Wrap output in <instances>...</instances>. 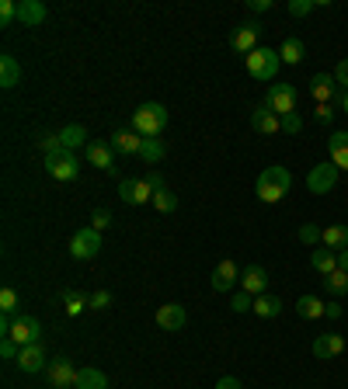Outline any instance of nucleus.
I'll use <instances>...</instances> for the list:
<instances>
[{
    "mask_svg": "<svg viewBox=\"0 0 348 389\" xmlns=\"http://www.w3.org/2000/svg\"><path fill=\"white\" fill-rule=\"evenodd\" d=\"M289 188H293V174L286 171V167H265L262 174H258V181H254V191H258V198L268 202V206H275V202H282L286 195H289Z\"/></svg>",
    "mask_w": 348,
    "mask_h": 389,
    "instance_id": "f257e3e1",
    "label": "nucleus"
},
{
    "mask_svg": "<svg viewBox=\"0 0 348 389\" xmlns=\"http://www.w3.org/2000/svg\"><path fill=\"white\" fill-rule=\"evenodd\" d=\"M164 126H167V108L157 101H146L139 104L133 111V132H139L143 139H154V136H161Z\"/></svg>",
    "mask_w": 348,
    "mask_h": 389,
    "instance_id": "f03ea898",
    "label": "nucleus"
},
{
    "mask_svg": "<svg viewBox=\"0 0 348 389\" xmlns=\"http://www.w3.org/2000/svg\"><path fill=\"white\" fill-rule=\"evenodd\" d=\"M244 66H247V74H251L254 80H262V84L272 87V80H275L279 66H282V56H279V49H265V46H258L251 56H244Z\"/></svg>",
    "mask_w": 348,
    "mask_h": 389,
    "instance_id": "7ed1b4c3",
    "label": "nucleus"
},
{
    "mask_svg": "<svg viewBox=\"0 0 348 389\" xmlns=\"http://www.w3.org/2000/svg\"><path fill=\"white\" fill-rule=\"evenodd\" d=\"M296 101H299V94H296L293 84H272L265 94V104L282 118V115H289V111H296Z\"/></svg>",
    "mask_w": 348,
    "mask_h": 389,
    "instance_id": "20e7f679",
    "label": "nucleus"
},
{
    "mask_svg": "<svg viewBox=\"0 0 348 389\" xmlns=\"http://www.w3.org/2000/svg\"><path fill=\"white\" fill-rule=\"evenodd\" d=\"M46 171H49V178H56V181H74V178L81 174L77 153H70V150H59V153L46 156Z\"/></svg>",
    "mask_w": 348,
    "mask_h": 389,
    "instance_id": "39448f33",
    "label": "nucleus"
},
{
    "mask_svg": "<svg viewBox=\"0 0 348 389\" xmlns=\"http://www.w3.org/2000/svg\"><path fill=\"white\" fill-rule=\"evenodd\" d=\"M98 251H101V233H98L94 226H84V230H77V233H74V240H70V254H74L77 261L98 258Z\"/></svg>",
    "mask_w": 348,
    "mask_h": 389,
    "instance_id": "423d86ee",
    "label": "nucleus"
},
{
    "mask_svg": "<svg viewBox=\"0 0 348 389\" xmlns=\"http://www.w3.org/2000/svg\"><path fill=\"white\" fill-rule=\"evenodd\" d=\"M338 167L331 163V160H324V163H317V167H310V174H307V188L314 191V195H327L334 184H338Z\"/></svg>",
    "mask_w": 348,
    "mask_h": 389,
    "instance_id": "0eeeda50",
    "label": "nucleus"
},
{
    "mask_svg": "<svg viewBox=\"0 0 348 389\" xmlns=\"http://www.w3.org/2000/svg\"><path fill=\"white\" fill-rule=\"evenodd\" d=\"M7 338L14 340L18 348H28V344H39V340H42V323H39L35 316H18Z\"/></svg>",
    "mask_w": 348,
    "mask_h": 389,
    "instance_id": "6e6552de",
    "label": "nucleus"
},
{
    "mask_svg": "<svg viewBox=\"0 0 348 389\" xmlns=\"http://www.w3.org/2000/svg\"><path fill=\"white\" fill-rule=\"evenodd\" d=\"M119 198L129 206H143V202H154V188L146 184V178H126L119 181Z\"/></svg>",
    "mask_w": 348,
    "mask_h": 389,
    "instance_id": "1a4fd4ad",
    "label": "nucleus"
},
{
    "mask_svg": "<svg viewBox=\"0 0 348 389\" xmlns=\"http://www.w3.org/2000/svg\"><path fill=\"white\" fill-rule=\"evenodd\" d=\"M46 375H49V383H53L56 389L77 386V368H74V362H70V358H63V355L49 362V368H46Z\"/></svg>",
    "mask_w": 348,
    "mask_h": 389,
    "instance_id": "9d476101",
    "label": "nucleus"
},
{
    "mask_svg": "<svg viewBox=\"0 0 348 389\" xmlns=\"http://www.w3.org/2000/svg\"><path fill=\"white\" fill-rule=\"evenodd\" d=\"M241 282V268H237V261H219L213 268V292H230V288Z\"/></svg>",
    "mask_w": 348,
    "mask_h": 389,
    "instance_id": "9b49d317",
    "label": "nucleus"
},
{
    "mask_svg": "<svg viewBox=\"0 0 348 389\" xmlns=\"http://www.w3.org/2000/svg\"><path fill=\"white\" fill-rule=\"evenodd\" d=\"M258 31H262V25H258V21H247V25L234 28V35H230V46L241 52V56H251V52L258 49Z\"/></svg>",
    "mask_w": 348,
    "mask_h": 389,
    "instance_id": "f8f14e48",
    "label": "nucleus"
},
{
    "mask_svg": "<svg viewBox=\"0 0 348 389\" xmlns=\"http://www.w3.org/2000/svg\"><path fill=\"white\" fill-rule=\"evenodd\" d=\"M251 129L262 132V136H275V132H282V118H279L268 104H258V108L251 111Z\"/></svg>",
    "mask_w": 348,
    "mask_h": 389,
    "instance_id": "ddd939ff",
    "label": "nucleus"
},
{
    "mask_svg": "<svg viewBox=\"0 0 348 389\" xmlns=\"http://www.w3.org/2000/svg\"><path fill=\"white\" fill-rule=\"evenodd\" d=\"M157 323H161V330H185L188 310L182 303H167V306L157 310Z\"/></svg>",
    "mask_w": 348,
    "mask_h": 389,
    "instance_id": "4468645a",
    "label": "nucleus"
},
{
    "mask_svg": "<svg viewBox=\"0 0 348 389\" xmlns=\"http://www.w3.org/2000/svg\"><path fill=\"white\" fill-rule=\"evenodd\" d=\"M18 368H21V372H42V368H49V358H46L42 340L21 348V355H18Z\"/></svg>",
    "mask_w": 348,
    "mask_h": 389,
    "instance_id": "2eb2a0df",
    "label": "nucleus"
},
{
    "mask_svg": "<svg viewBox=\"0 0 348 389\" xmlns=\"http://www.w3.org/2000/svg\"><path fill=\"white\" fill-rule=\"evenodd\" d=\"M46 18H49V7L42 0H21L18 4V21L25 28H39Z\"/></svg>",
    "mask_w": 348,
    "mask_h": 389,
    "instance_id": "dca6fc26",
    "label": "nucleus"
},
{
    "mask_svg": "<svg viewBox=\"0 0 348 389\" xmlns=\"http://www.w3.org/2000/svg\"><path fill=\"white\" fill-rule=\"evenodd\" d=\"M241 286H244V292H251V295H265L268 271L262 268V264H251V268H244V271H241Z\"/></svg>",
    "mask_w": 348,
    "mask_h": 389,
    "instance_id": "f3484780",
    "label": "nucleus"
},
{
    "mask_svg": "<svg viewBox=\"0 0 348 389\" xmlns=\"http://www.w3.org/2000/svg\"><path fill=\"white\" fill-rule=\"evenodd\" d=\"M87 160L94 167H101L105 174H115V150H111V143H87Z\"/></svg>",
    "mask_w": 348,
    "mask_h": 389,
    "instance_id": "a211bd4d",
    "label": "nucleus"
},
{
    "mask_svg": "<svg viewBox=\"0 0 348 389\" xmlns=\"http://www.w3.org/2000/svg\"><path fill=\"white\" fill-rule=\"evenodd\" d=\"M327 150H331V163L338 167V171H348V132H331V139H327Z\"/></svg>",
    "mask_w": 348,
    "mask_h": 389,
    "instance_id": "6ab92c4d",
    "label": "nucleus"
},
{
    "mask_svg": "<svg viewBox=\"0 0 348 389\" xmlns=\"http://www.w3.org/2000/svg\"><path fill=\"white\" fill-rule=\"evenodd\" d=\"M310 94H314V101L317 104H331V98L338 94V87H334V74H317V77L310 80Z\"/></svg>",
    "mask_w": 348,
    "mask_h": 389,
    "instance_id": "aec40b11",
    "label": "nucleus"
},
{
    "mask_svg": "<svg viewBox=\"0 0 348 389\" xmlns=\"http://www.w3.org/2000/svg\"><path fill=\"white\" fill-rule=\"evenodd\" d=\"M342 351H345V338L342 334H317V340H314V355L317 358H334Z\"/></svg>",
    "mask_w": 348,
    "mask_h": 389,
    "instance_id": "412c9836",
    "label": "nucleus"
},
{
    "mask_svg": "<svg viewBox=\"0 0 348 389\" xmlns=\"http://www.w3.org/2000/svg\"><path fill=\"white\" fill-rule=\"evenodd\" d=\"M111 150L115 153H139V143H143V136L133 129H119V132H111Z\"/></svg>",
    "mask_w": 348,
    "mask_h": 389,
    "instance_id": "4be33fe9",
    "label": "nucleus"
},
{
    "mask_svg": "<svg viewBox=\"0 0 348 389\" xmlns=\"http://www.w3.org/2000/svg\"><path fill=\"white\" fill-rule=\"evenodd\" d=\"M321 243L327 247V251H334V254H338V251H348V226L345 223L327 226V230L321 233Z\"/></svg>",
    "mask_w": 348,
    "mask_h": 389,
    "instance_id": "5701e85b",
    "label": "nucleus"
},
{
    "mask_svg": "<svg viewBox=\"0 0 348 389\" xmlns=\"http://www.w3.org/2000/svg\"><path fill=\"white\" fill-rule=\"evenodd\" d=\"M77 389H108V375L94 365H84L77 368Z\"/></svg>",
    "mask_w": 348,
    "mask_h": 389,
    "instance_id": "b1692460",
    "label": "nucleus"
},
{
    "mask_svg": "<svg viewBox=\"0 0 348 389\" xmlns=\"http://www.w3.org/2000/svg\"><path fill=\"white\" fill-rule=\"evenodd\" d=\"M296 313H299L303 320H321V316H327V303H324V299H317V295H299Z\"/></svg>",
    "mask_w": 348,
    "mask_h": 389,
    "instance_id": "393cba45",
    "label": "nucleus"
},
{
    "mask_svg": "<svg viewBox=\"0 0 348 389\" xmlns=\"http://www.w3.org/2000/svg\"><path fill=\"white\" fill-rule=\"evenodd\" d=\"M56 136H59L63 150H70V153H77L81 146H87V129L84 126H66V129L56 132Z\"/></svg>",
    "mask_w": 348,
    "mask_h": 389,
    "instance_id": "a878e982",
    "label": "nucleus"
},
{
    "mask_svg": "<svg viewBox=\"0 0 348 389\" xmlns=\"http://www.w3.org/2000/svg\"><path fill=\"white\" fill-rule=\"evenodd\" d=\"M63 306H66V313L70 316H77V313H84V310H91V295H84L81 288H63Z\"/></svg>",
    "mask_w": 348,
    "mask_h": 389,
    "instance_id": "bb28decb",
    "label": "nucleus"
},
{
    "mask_svg": "<svg viewBox=\"0 0 348 389\" xmlns=\"http://www.w3.org/2000/svg\"><path fill=\"white\" fill-rule=\"evenodd\" d=\"M21 84V66L14 56H0V87H18Z\"/></svg>",
    "mask_w": 348,
    "mask_h": 389,
    "instance_id": "cd10ccee",
    "label": "nucleus"
},
{
    "mask_svg": "<svg viewBox=\"0 0 348 389\" xmlns=\"http://www.w3.org/2000/svg\"><path fill=\"white\" fill-rule=\"evenodd\" d=\"M279 56H282V63H289V66H299V63H303V56H307V46H303L296 35H289V39L279 46Z\"/></svg>",
    "mask_w": 348,
    "mask_h": 389,
    "instance_id": "c85d7f7f",
    "label": "nucleus"
},
{
    "mask_svg": "<svg viewBox=\"0 0 348 389\" xmlns=\"http://www.w3.org/2000/svg\"><path fill=\"white\" fill-rule=\"evenodd\" d=\"M164 153H167V146H164V139L161 136H154V139H143L139 143V160H146V163H161Z\"/></svg>",
    "mask_w": 348,
    "mask_h": 389,
    "instance_id": "c756f323",
    "label": "nucleus"
},
{
    "mask_svg": "<svg viewBox=\"0 0 348 389\" xmlns=\"http://www.w3.org/2000/svg\"><path fill=\"white\" fill-rule=\"evenodd\" d=\"M310 264H314V271H321L324 278H327L331 271H338V254H334V251H327V247H321V251H314V254H310Z\"/></svg>",
    "mask_w": 348,
    "mask_h": 389,
    "instance_id": "7c9ffc66",
    "label": "nucleus"
},
{
    "mask_svg": "<svg viewBox=\"0 0 348 389\" xmlns=\"http://www.w3.org/2000/svg\"><path fill=\"white\" fill-rule=\"evenodd\" d=\"M254 313H258V316H265V320H272V316H279V313H282V303H279L275 295H258V299H254Z\"/></svg>",
    "mask_w": 348,
    "mask_h": 389,
    "instance_id": "2f4dec72",
    "label": "nucleus"
},
{
    "mask_svg": "<svg viewBox=\"0 0 348 389\" xmlns=\"http://www.w3.org/2000/svg\"><path fill=\"white\" fill-rule=\"evenodd\" d=\"M324 286H327L331 295H345V292H348V271H342V268H338V271H331V275L324 278Z\"/></svg>",
    "mask_w": 348,
    "mask_h": 389,
    "instance_id": "473e14b6",
    "label": "nucleus"
},
{
    "mask_svg": "<svg viewBox=\"0 0 348 389\" xmlns=\"http://www.w3.org/2000/svg\"><path fill=\"white\" fill-rule=\"evenodd\" d=\"M314 7H327V0H289V14L293 18H307Z\"/></svg>",
    "mask_w": 348,
    "mask_h": 389,
    "instance_id": "72a5a7b5",
    "label": "nucleus"
},
{
    "mask_svg": "<svg viewBox=\"0 0 348 389\" xmlns=\"http://www.w3.org/2000/svg\"><path fill=\"white\" fill-rule=\"evenodd\" d=\"M154 206L161 208V212H174V208H178V195H174L171 188H161V191L154 195Z\"/></svg>",
    "mask_w": 348,
    "mask_h": 389,
    "instance_id": "f704fd0d",
    "label": "nucleus"
},
{
    "mask_svg": "<svg viewBox=\"0 0 348 389\" xmlns=\"http://www.w3.org/2000/svg\"><path fill=\"white\" fill-rule=\"evenodd\" d=\"M321 226H314V223H303V226H299V240H303V243H307V247H314V243H321Z\"/></svg>",
    "mask_w": 348,
    "mask_h": 389,
    "instance_id": "c9c22d12",
    "label": "nucleus"
},
{
    "mask_svg": "<svg viewBox=\"0 0 348 389\" xmlns=\"http://www.w3.org/2000/svg\"><path fill=\"white\" fill-rule=\"evenodd\" d=\"M230 310H234V313H247V310H254V295H251V292H237V295L230 299Z\"/></svg>",
    "mask_w": 348,
    "mask_h": 389,
    "instance_id": "e433bc0d",
    "label": "nucleus"
},
{
    "mask_svg": "<svg viewBox=\"0 0 348 389\" xmlns=\"http://www.w3.org/2000/svg\"><path fill=\"white\" fill-rule=\"evenodd\" d=\"M14 18H18V4L14 0H0V25L7 28Z\"/></svg>",
    "mask_w": 348,
    "mask_h": 389,
    "instance_id": "4c0bfd02",
    "label": "nucleus"
},
{
    "mask_svg": "<svg viewBox=\"0 0 348 389\" xmlns=\"http://www.w3.org/2000/svg\"><path fill=\"white\" fill-rule=\"evenodd\" d=\"M91 226H94L98 233L108 230V226H111V212H108V208H94V212H91Z\"/></svg>",
    "mask_w": 348,
    "mask_h": 389,
    "instance_id": "58836bf2",
    "label": "nucleus"
},
{
    "mask_svg": "<svg viewBox=\"0 0 348 389\" xmlns=\"http://www.w3.org/2000/svg\"><path fill=\"white\" fill-rule=\"evenodd\" d=\"M0 310L14 316V310H18V292H14V288H4V292H0Z\"/></svg>",
    "mask_w": 348,
    "mask_h": 389,
    "instance_id": "ea45409f",
    "label": "nucleus"
},
{
    "mask_svg": "<svg viewBox=\"0 0 348 389\" xmlns=\"http://www.w3.org/2000/svg\"><path fill=\"white\" fill-rule=\"evenodd\" d=\"M299 129H303V118H299V111H289V115H282V132L296 136Z\"/></svg>",
    "mask_w": 348,
    "mask_h": 389,
    "instance_id": "a19ab883",
    "label": "nucleus"
},
{
    "mask_svg": "<svg viewBox=\"0 0 348 389\" xmlns=\"http://www.w3.org/2000/svg\"><path fill=\"white\" fill-rule=\"evenodd\" d=\"M39 150H42L46 156H53V153L63 150V143H59V136H42V139H39Z\"/></svg>",
    "mask_w": 348,
    "mask_h": 389,
    "instance_id": "79ce46f5",
    "label": "nucleus"
},
{
    "mask_svg": "<svg viewBox=\"0 0 348 389\" xmlns=\"http://www.w3.org/2000/svg\"><path fill=\"white\" fill-rule=\"evenodd\" d=\"M0 355H4L7 362H18V355H21V348H18V344H14V340H11V338H4V340H0Z\"/></svg>",
    "mask_w": 348,
    "mask_h": 389,
    "instance_id": "37998d69",
    "label": "nucleus"
},
{
    "mask_svg": "<svg viewBox=\"0 0 348 389\" xmlns=\"http://www.w3.org/2000/svg\"><path fill=\"white\" fill-rule=\"evenodd\" d=\"M108 306H111V292L101 288V292H94V295H91V310H108Z\"/></svg>",
    "mask_w": 348,
    "mask_h": 389,
    "instance_id": "c03bdc74",
    "label": "nucleus"
},
{
    "mask_svg": "<svg viewBox=\"0 0 348 389\" xmlns=\"http://www.w3.org/2000/svg\"><path fill=\"white\" fill-rule=\"evenodd\" d=\"M334 84H342L348 91V59H342V63L334 66Z\"/></svg>",
    "mask_w": 348,
    "mask_h": 389,
    "instance_id": "a18cd8bd",
    "label": "nucleus"
},
{
    "mask_svg": "<svg viewBox=\"0 0 348 389\" xmlns=\"http://www.w3.org/2000/svg\"><path fill=\"white\" fill-rule=\"evenodd\" d=\"M331 115H334V111H331V104H317V108H314V118H317L321 126H327V122H331Z\"/></svg>",
    "mask_w": 348,
    "mask_h": 389,
    "instance_id": "49530a36",
    "label": "nucleus"
},
{
    "mask_svg": "<svg viewBox=\"0 0 348 389\" xmlns=\"http://www.w3.org/2000/svg\"><path fill=\"white\" fill-rule=\"evenodd\" d=\"M146 184L154 188V195H157L161 188H167V184H164V178H161V171H150V174H146Z\"/></svg>",
    "mask_w": 348,
    "mask_h": 389,
    "instance_id": "de8ad7c7",
    "label": "nucleus"
},
{
    "mask_svg": "<svg viewBox=\"0 0 348 389\" xmlns=\"http://www.w3.org/2000/svg\"><path fill=\"white\" fill-rule=\"evenodd\" d=\"M216 389H244L241 379H234V375H223L219 383H216Z\"/></svg>",
    "mask_w": 348,
    "mask_h": 389,
    "instance_id": "09e8293b",
    "label": "nucleus"
},
{
    "mask_svg": "<svg viewBox=\"0 0 348 389\" xmlns=\"http://www.w3.org/2000/svg\"><path fill=\"white\" fill-rule=\"evenodd\" d=\"M268 7H272L268 0H251V11H258V14H262V11H268Z\"/></svg>",
    "mask_w": 348,
    "mask_h": 389,
    "instance_id": "8fccbe9b",
    "label": "nucleus"
},
{
    "mask_svg": "<svg viewBox=\"0 0 348 389\" xmlns=\"http://www.w3.org/2000/svg\"><path fill=\"white\" fill-rule=\"evenodd\" d=\"M338 268H342V271H348V251H338Z\"/></svg>",
    "mask_w": 348,
    "mask_h": 389,
    "instance_id": "3c124183",
    "label": "nucleus"
},
{
    "mask_svg": "<svg viewBox=\"0 0 348 389\" xmlns=\"http://www.w3.org/2000/svg\"><path fill=\"white\" fill-rule=\"evenodd\" d=\"M342 104H345V115H348V91H345V94H342Z\"/></svg>",
    "mask_w": 348,
    "mask_h": 389,
    "instance_id": "603ef678",
    "label": "nucleus"
},
{
    "mask_svg": "<svg viewBox=\"0 0 348 389\" xmlns=\"http://www.w3.org/2000/svg\"><path fill=\"white\" fill-rule=\"evenodd\" d=\"M66 389H77V386H66Z\"/></svg>",
    "mask_w": 348,
    "mask_h": 389,
    "instance_id": "864d4df0",
    "label": "nucleus"
}]
</instances>
